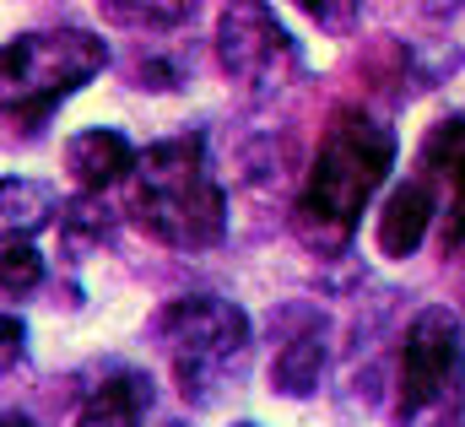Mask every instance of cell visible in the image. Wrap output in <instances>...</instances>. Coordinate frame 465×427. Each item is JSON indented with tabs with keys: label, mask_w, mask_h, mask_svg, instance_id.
<instances>
[{
	"label": "cell",
	"mask_w": 465,
	"mask_h": 427,
	"mask_svg": "<svg viewBox=\"0 0 465 427\" xmlns=\"http://www.w3.org/2000/svg\"><path fill=\"white\" fill-rule=\"evenodd\" d=\"M238 427H254V422H238Z\"/></svg>",
	"instance_id": "19"
},
{
	"label": "cell",
	"mask_w": 465,
	"mask_h": 427,
	"mask_svg": "<svg viewBox=\"0 0 465 427\" xmlns=\"http://www.w3.org/2000/svg\"><path fill=\"white\" fill-rule=\"evenodd\" d=\"M465 401V324L455 309L433 303L406 324L395 362V422L439 427Z\"/></svg>",
	"instance_id": "5"
},
{
	"label": "cell",
	"mask_w": 465,
	"mask_h": 427,
	"mask_svg": "<svg viewBox=\"0 0 465 427\" xmlns=\"http://www.w3.org/2000/svg\"><path fill=\"white\" fill-rule=\"evenodd\" d=\"M417 174L439 195V249L450 260H465V114L439 119L417 152Z\"/></svg>",
	"instance_id": "7"
},
{
	"label": "cell",
	"mask_w": 465,
	"mask_h": 427,
	"mask_svg": "<svg viewBox=\"0 0 465 427\" xmlns=\"http://www.w3.org/2000/svg\"><path fill=\"white\" fill-rule=\"evenodd\" d=\"M146 417H152V379L124 368V373H109L82 401L76 427H146Z\"/></svg>",
	"instance_id": "10"
},
{
	"label": "cell",
	"mask_w": 465,
	"mask_h": 427,
	"mask_svg": "<svg viewBox=\"0 0 465 427\" xmlns=\"http://www.w3.org/2000/svg\"><path fill=\"white\" fill-rule=\"evenodd\" d=\"M152 335L173 368V384L184 390V401L206 406L217 401V390L243 373L249 362V314L228 303V298H212V293H195V298H173L157 320Z\"/></svg>",
	"instance_id": "3"
},
{
	"label": "cell",
	"mask_w": 465,
	"mask_h": 427,
	"mask_svg": "<svg viewBox=\"0 0 465 427\" xmlns=\"http://www.w3.org/2000/svg\"><path fill=\"white\" fill-rule=\"evenodd\" d=\"M309 16L320 27H351L357 22V5H309Z\"/></svg>",
	"instance_id": "16"
},
{
	"label": "cell",
	"mask_w": 465,
	"mask_h": 427,
	"mask_svg": "<svg viewBox=\"0 0 465 427\" xmlns=\"http://www.w3.org/2000/svg\"><path fill=\"white\" fill-rule=\"evenodd\" d=\"M130 222L168 249H212L228 233V195L212 179L206 141L173 135L135 157L130 174Z\"/></svg>",
	"instance_id": "2"
},
{
	"label": "cell",
	"mask_w": 465,
	"mask_h": 427,
	"mask_svg": "<svg viewBox=\"0 0 465 427\" xmlns=\"http://www.w3.org/2000/svg\"><path fill=\"white\" fill-rule=\"evenodd\" d=\"M135 157H141V152H135L119 130H104V124L65 141V174H71V184H76L82 195H104V190H114V184H130Z\"/></svg>",
	"instance_id": "9"
},
{
	"label": "cell",
	"mask_w": 465,
	"mask_h": 427,
	"mask_svg": "<svg viewBox=\"0 0 465 427\" xmlns=\"http://www.w3.org/2000/svg\"><path fill=\"white\" fill-rule=\"evenodd\" d=\"M325 362H331V346H325V330L320 324H303L298 335L282 341L276 362H271V390L287 395V401H309L325 379Z\"/></svg>",
	"instance_id": "11"
},
{
	"label": "cell",
	"mask_w": 465,
	"mask_h": 427,
	"mask_svg": "<svg viewBox=\"0 0 465 427\" xmlns=\"http://www.w3.org/2000/svg\"><path fill=\"white\" fill-rule=\"evenodd\" d=\"M217 65L249 93H276L303 71L292 33L271 5H223L217 11Z\"/></svg>",
	"instance_id": "6"
},
{
	"label": "cell",
	"mask_w": 465,
	"mask_h": 427,
	"mask_svg": "<svg viewBox=\"0 0 465 427\" xmlns=\"http://www.w3.org/2000/svg\"><path fill=\"white\" fill-rule=\"evenodd\" d=\"M109 22H141V27H173V22H190V5H109Z\"/></svg>",
	"instance_id": "14"
},
{
	"label": "cell",
	"mask_w": 465,
	"mask_h": 427,
	"mask_svg": "<svg viewBox=\"0 0 465 427\" xmlns=\"http://www.w3.org/2000/svg\"><path fill=\"white\" fill-rule=\"evenodd\" d=\"M60 212V190L49 179H0V243H27L49 216Z\"/></svg>",
	"instance_id": "12"
},
{
	"label": "cell",
	"mask_w": 465,
	"mask_h": 427,
	"mask_svg": "<svg viewBox=\"0 0 465 427\" xmlns=\"http://www.w3.org/2000/svg\"><path fill=\"white\" fill-rule=\"evenodd\" d=\"M395 168V130L362 108H336L325 124V141L309 163L303 195L292 206V233L314 254H341L368 212V201L384 190Z\"/></svg>",
	"instance_id": "1"
},
{
	"label": "cell",
	"mask_w": 465,
	"mask_h": 427,
	"mask_svg": "<svg viewBox=\"0 0 465 427\" xmlns=\"http://www.w3.org/2000/svg\"><path fill=\"white\" fill-rule=\"evenodd\" d=\"M44 282V254L33 243H0V293L27 298Z\"/></svg>",
	"instance_id": "13"
},
{
	"label": "cell",
	"mask_w": 465,
	"mask_h": 427,
	"mask_svg": "<svg viewBox=\"0 0 465 427\" xmlns=\"http://www.w3.org/2000/svg\"><path fill=\"white\" fill-rule=\"evenodd\" d=\"M22 352H27V324L16 314H0V373H11L22 362Z\"/></svg>",
	"instance_id": "15"
},
{
	"label": "cell",
	"mask_w": 465,
	"mask_h": 427,
	"mask_svg": "<svg viewBox=\"0 0 465 427\" xmlns=\"http://www.w3.org/2000/svg\"><path fill=\"white\" fill-rule=\"evenodd\" d=\"M109 65V44L87 27H44L0 44V114L44 119L60 98L87 87Z\"/></svg>",
	"instance_id": "4"
},
{
	"label": "cell",
	"mask_w": 465,
	"mask_h": 427,
	"mask_svg": "<svg viewBox=\"0 0 465 427\" xmlns=\"http://www.w3.org/2000/svg\"><path fill=\"white\" fill-rule=\"evenodd\" d=\"M450 422H455V427H465V401H460V412H455V417H450Z\"/></svg>",
	"instance_id": "18"
},
{
	"label": "cell",
	"mask_w": 465,
	"mask_h": 427,
	"mask_svg": "<svg viewBox=\"0 0 465 427\" xmlns=\"http://www.w3.org/2000/svg\"><path fill=\"white\" fill-rule=\"evenodd\" d=\"M433 222H439V195H433V184L422 174H411L406 184H395L384 195L379 222H373V243H379V254L406 260V254L422 249V238L433 233Z\"/></svg>",
	"instance_id": "8"
},
{
	"label": "cell",
	"mask_w": 465,
	"mask_h": 427,
	"mask_svg": "<svg viewBox=\"0 0 465 427\" xmlns=\"http://www.w3.org/2000/svg\"><path fill=\"white\" fill-rule=\"evenodd\" d=\"M0 427H38V422H33V417H22V412H5V417H0Z\"/></svg>",
	"instance_id": "17"
}]
</instances>
